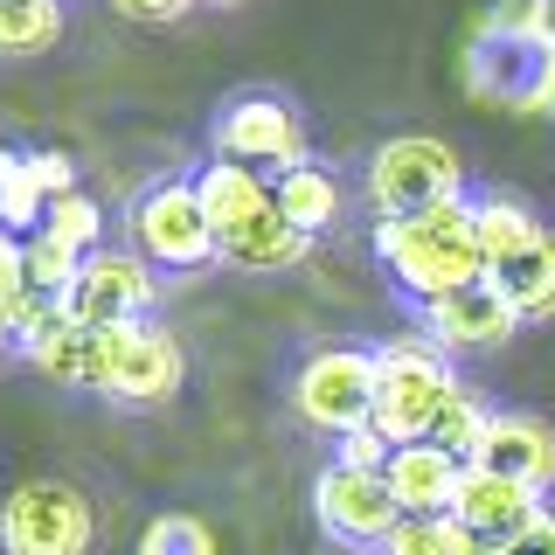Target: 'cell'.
<instances>
[{
    "instance_id": "83f0119b",
    "label": "cell",
    "mask_w": 555,
    "mask_h": 555,
    "mask_svg": "<svg viewBox=\"0 0 555 555\" xmlns=\"http://www.w3.org/2000/svg\"><path fill=\"white\" fill-rule=\"evenodd\" d=\"M28 167H35V181L49 188V202L77 195V167H69V153H56V146H35V153H28Z\"/></svg>"
},
{
    "instance_id": "9c48e42d",
    "label": "cell",
    "mask_w": 555,
    "mask_h": 555,
    "mask_svg": "<svg viewBox=\"0 0 555 555\" xmlns=\"http://www.w3.org/2000/svg\"><path fill=\"white\" fill-rule=\"evenodd\" d=\"M216 153H222V160L257 167V173H264V167L292 173V167L312 160L299 112H292L285 98H271V91H250V98H230V104H222V118H216Z\"/></svg>"
},
{
    "instance_id": "1f68e13d",
    "label": "cell",
    "mask_w": 555,
    "mask_h": 555,
    "mask_svg": "<svg viewBox=\"0 0 555 555\" xmlns=\"http://www.w3.org/2000/svg\"><path fill=\"white\" fill-rule=\"evenodd\" d=\"M534 8H542V22H534V35H542V42L555 49V0H534Z\"/></svg>"
},
{
    "instance_id": "2e32d148",
    "label": "cell",
    "mask_w": 555,
    "mask_h": 555,
    "mask_svg": "<svg viewBox=\"0 0 555 555\" xmlns=\"http://www.w3.org/2000/svg\"><path fill=\"white\" fill-rule=\"evenodd\" d=\"M195 195L208 208V222H216V236H236L243 222H257L278 202L271 195V173H257V167H243V160H222V153L208 167H195Z\"/></svg>"
},
{
    "instance_id": "9a60e30c",
    "label": "cell",
    "mask_w": 555,
    "mask_h": 555,
    "mask_svg": "<svg viewBox=\"0 0 555 555\" xmlns=\"http://www.w3.org/2000/svg\"><path fill=\"white\" fill-rule=\"evenodd\" d=\"M389 493L403 514H451V500H459V479H465V459H451L444 444H396L389 459Z\"/></svg>"
},
{
    "instance_id": "3957f363",
    "label": "cell",
    "mask_w": 555,
    "mask_h": 555,
    "mask_svg": "<svg viewBox=\"0 0 555 555\" xmlns=\"http://www.w3.org/2000/svg\"><path fill=\"white\" fill-rule=\"evenodd\" d=\"M188 382V354L167 326H83V389L112 403H167Z\"/></svg>"
},
{
    "instance_id": "f546056e",
    "label": "cell",
    "mask_w": 555,
    "mask_h": 555,
    "mask_svg": "<svg viewBox=\"0 0 555 555\" xmlns=\"http://www.w3.org/2000/svg\"><path fill=\"white\" fill-rule=\"evenodd\" d=\"M22 243H28V236L0 230V299H14V292L28 285V271H22Z\"/></svg>"
},
{
    "instance_id": "603a6c76",
    "label": "cell",
    "mask_w": 555,
    "mask_h": 555,
    "mask_svg": "<svg viewBox=\"0 0 555 555\" xmlns=\"http://www.w3.org/2000/svg\"><path fill=\"white\" fill-rule=\"evenodd\" d=\"M473 528L459 514H403V528L382 542V555H465Z\"/></svg>"
},
{
    "instance_id": "5bb4252c",
    "label": "cell",
    "mask_w": 555,
    "mask_h": 555,
    "mask_svg": "<svg viewBox=\"0 0 555 555\" xmlns=\"http://www.w3.org/2000/svg\"><path fill=\"white\" fill-rule=\"evenodd\" d=\"M473 465H486V473H500V479H520V486H534V493H548V486H555V430L534 410H493V424H486Z\"/></svg>"
},
{
    "instance_id": "f1b7e54d",
    "label": "cell",
    "mask_w": 555,
    "mask_h": 555,
    "mask_svg": "<svg viewBox=\"0 0 555 555\" xmlns=\"http://www.w3.org/2000/svg\"><path fill=\"white\" fill-rule=\"evenodd\" d=\"M188 8H195V0H112V14H126V22H146V28L181 22Z\"/></svg>"
},
{
    "instance_id": "d590c367",
    "label": "cell",
    "mask_w": 555,
    "mask_h": 555,
    "mask_svg": "<svg viewBox=\"0 0 555 555\" xmlns=\"http://www.w3.org/2000/svg\"><path fill=\"white\" fill-rule=\"evenodd\" d=\"M548 112H555V91H548Z\"/></svg>"
},
{
    "instance_id": "4fadbf2b",
    "label": "cell",
    "mask_w": 555,
    "mask_h": 555,
    "mask_svg": "<svg viewBox=\"0 0 555 555\" xmlns=\"http://www.w3.org/2000/svg\"><path fill=\"white\" fill-rule=\"evenodd\" d=\"M451 514L473 534H486V542H514V534H528L534 520L548 514V493H534V486H520V479H500V473H486V465H465Z\"/></svg>"
},
{
    "instance_id": "8fae6325",
    "label": "cell",
    "mask_w": 555,
    "mask_h": 555,
    "mask_svg": "<svg viewBox=\"0 0 555 555\" xmlns=\"http://www.w3.org/2000/svg\"><path fill=\"white\" fill-rule=\"evenodd\" d=\"M465 77H473L479 98H500L514 112H548L555 91V49L548 42H520V35H493L486 28L465 56Z\"/></svg>"
},
{
    "instance_id": "277c9868",
    "label": "cell",
    "mask_w": 555,
    "mask_h": 555,
    "mask_svg": "<svg viewBox=\"0 0 555 555\" xmlns=\"http://www.w3.org/2000/svg\"><path fill=\"white\" fill-rule=\"evenodd\" d=\"M126 236L153 271H202L222 257V236L195 195V173H167V181L139 188L126 208Z\"/></svg>"
},
{
    "instance_id": "7c38bea8",
    "label": "cell",
    "mask_w": 555,
    "mask_h": 555,
    "mask_svg": "<svg viewBox=\"0 0 555 555\" xmlns=\"http://www.w3.org/2000/svg\"><path fill=\"white\" fill-rule=\"evenodd\" d=\"M424 312V334L444 347V354H493V347H507L520 334V312L507 306V292L493 285V278H479V285L465 292H444V299L416 306Z\"/></svg>"
},
{
    "instance_id": "5b68a950",
    "label": "cell",
    "mask_w": 555,
    "mask_h": 555,
    "mask_svg": "<svg viewBox=\"0 0 555 555\" xmlns=\"http://www.w3.org/2000/svg\"><path fill=\"white\" fill-rule=\"evenodd\" d=\"M361 188H369L375 222H389V216H424V208H438V202H465V167H459V153H451L444 139H430V132H396V139H382V146L369 153Z\"/></svg>"
},
{
    "instance_id": "4dcf8cb0",
    "label": "cell",
    "mask_w": 555,
    "mask_h": 555,
    "mask_svg": "<svg viewBox=\"0 0 555 555\" xmlns=\"http://www.w3.org/2000/svg\"><path fill=\"white\" fill-rule=\"evenodd\" d=\"M500 555H555V507L534 520L528 534H514V542H500Z\"/></svg>"
},
{
    "instance_id": "ac0fdd59",
    "label": "cell",
    "mask_w": 555,
    "mask_h": 555,
    "mask_svg": "<svg viewBox=\"0 0 555 555\" xmlns=\"http://www.w3.org/2000/svg\"><path fill=\"white\" fill-rule=\"evenodd\" d=\"M306 250H312V236L299 230V222L278 216V202L257 222H243L236 236H222V264H236V271H292Z\"/></svg>"
},
{
    "instance_id": "4316f807",
    "label": "cell",
    "mask_w": 555,
    "mask_h": 555,
    "mask_svg": "<svg viewBox=\"0 0 555 555\" xmlns=\"http://www.w3.org/2000/svg\"><path fill=\"white\" fill-rule=\"evenodd\" d=\"M389 459H396V444L382 438L375 424H361V430H347V438H334V465H347V473H389Z\"/></svg>"
},
{
    "instance_id": "6da1fadb",
    "label": "cell",
    "mask_w": 555,
    "mask_h": 555,
    "mask_svg": "<svg viewBox=\"0 0 555 555\" xmlns=\"http://www.w3.org/2000/svg\"><path fill=\"white\" fill-rule=\"evenodd\" d=\"M375 257L389 264V278L410 292L416 306L479 285V278H486V250H479L473 195H465V202H438V208H424V216L375 222Z\"/></svg>"
},
{
    "instance_id": "836d02e7",
    "label": "cell",
    "mask_w": 555,
    "mask_h": 555,
    "mask_svg": "<svg viewBox=\"0 0 555 555\" xmlns=\"http://www.w3.org/2000/svg\"><path fill=\"white\" fill-rule=\"evenodd\" d=\"M8 354H22V347H14V326H8V312H0V361Z\"/></svg>"
},
{
    "instance_id": "d6986e66",
    "label": "cell",
    "mask_w": 555,
    "mask_h": 555,
    "mask_svg": "<svg viewBox=\"0 0 555 555\" xmlns=\"http://www.w3.org/2000/svg\"><path fill=\"white\" fill-rule=\"evenodd\" d=\"M486 278L507 292V306L520 312V326H548L555 320V230H542L534 250H520L514 264H500Z\"/></svg>"
},
{
    "instance_id": "30bf717a",
    "label": "cell",
    "mask_w": 555,
    "mask_h": 555,
    "mask_svg": "<svg viewBox=\"0 0 555 555\" xmlns=\"http://www.w3.org/2000/svg\"><path fill=\"white\" fill-rule=\"evenodd\" d=\"M312 514H320V528L334 534L347 548H375L389 542L396 528H403V507H396L389 479L382 473H347V465H326L320 479H312Z\"/></svg>"
},
{
    "instance_id": "cb8c5ba5",
    "label": "cell",
    "mask_w": 555,
    "mask_h": 555,
    "mask_svg": "<svg viewBox=\"0 0 555 555\" xmlns=\"http://www.w3.org/2000/svg\"><path fill=\"white\" fill-rule=\"evenodd\" d=\"M22 271H28V285H35V292L63 299V292L77 285V271H83V250H69V243H56L49 230H35V236L22 243Z\"/></svg>"
},
{
    "instance_id": "ffe728a7",
    "label": "cell",
    "mask_w": 555,
    "mask_h": 555,
    "mask_svg": "<svg viewBox=\"0 0 555 555\" xmlns=\"http://www.w3.org/2000/svg\"><path fill=\"white\" fill-rule=\"evenodd\" d=\"M271 195H278V216L285 222H299L306 236H320V230H334L340 222V208H347V195H340V181L326 167H292V173H271Z\"/></svg>"
},
{
    "instance_id": "484cf974",
    "label": "cell",
    "mask_w": 555,
    "mask_h": 555,
    "mask_svg": "<svg viewBox=\"0 0 555 555\" xmlns=\"http://www.w3.org/2000/svg\"><path fill=\"white\" fill-rule=\"evenodd\" d=\"M139 555H216V542H208V528L195 514H160L139 534Z\"/></svg>"
},
{
    "instance_id": "7402d4cb",
    "label": "cell",
    "mask_w": 555,
    "mask_h": 555,
    "mask_svg": "<svg viewBox=\"0 0 555 555\" xmlns=\"http://www.w3.org/2000/svg\"><path fill=\"white\" fill-rule=\"evenodd\" d=\"M486 424H493V403H486L473 382H459V389H451V403H444V416H438V430H430V444H444L451 459L473 465V459H479Z\"/></svg>"
},
{
    "instance_id": "e575fe53",
    "label": "cell",
    "mask_w": 555,
    "mask_h": 555,
    "mask_svg": "<svg viewBox=\"0 0 555 555\" xmlns=\"http://www.w3.org/2000/svg\"><path fill=\"white\" fill-rule=\"evenodd\" d=\"M195 8H236V0H195Z\"/></svg>"
},
{
    "instance_id": "d4e9b609",
    "label": "cell",
    "mask_w": 555,
    "mask_h": 555,
    "mask_svg": "<svg viewBox=\"0 0 555 555\" xmlns=\"http://www.w3.org/2000/svg\"><path fill=\"white\" fill-rule=\"evenodd\" d=\"M42 230L56 236V243H69V250H83V257H91V250H104V208H98V202L77 188V195L49 202V222H42Z\"/></svg>"
},
{
    "instance_id": "7a4b0ae2",
    "label": "cell",
    "mask_w": 555,
    "mask_h": 555,
    "mask_svg": "<svg viewBox=\"0 0 555 555\" xmlns=\"http://www.w3.org/2000/svg\"><path fill=\"white\" fill-rule=\"evenodd\" d=\"M459 389V369L430 334H403L375 347V430L389 444H424Z\"/></svg>"
},
{
    "instance_id": "52a82bcc",
    "label": "cell",
    "mask_w": 555,
    "mask_h": 555,
    "mask_svg": "<svg viewBox=\"0 0 555 555\" xmlns=\"http://www.w3.org/2000/svg\"><path fill=\"white\" fill-rule=\"evenodd\" d=\"M98 514L69 479H22L0 500V548L8 555H91Z\"/></svg>"
},
{
    "instance_id": "8992f818",
    "label": "cell",
    "mask_w": 555,
    "mask_h": 555,
    "mask_svg": "<svg viewBox=\"0 0 555 555\" xmlns=\"http://www.w3.org/2000/svg\"><path fill=\"white\" fill-rule=\"evenodd\" d=\"M292 416L320 438H347V430L375 424V347H312L292 369Z\"/></svg>"
},
{
    "instance_id": "d6a6232c",
    "label": "cell",
    "mask_w": 555,
    "mask_h": 555,
    "mask_svg": "<svg viewBox=\"0 0 555 555\" xmlns=\"http://www.w3.org/2000/svg\"><path fill=\"white\" fill-rule=\"evenodd\" d=\"M14 167H22V153H14V146H0V188L14 181Z\"/></svg>"
},
{
    "instance_id": "ba28073f",
    "label": "cell",
    "mask_w": 555,
    "mask_h": 555,
    "mask_svg": "<svg viewBox=\"0 0 555 555\" xmlns=\"http://www.w3.org/2000/svg\"><path fill=\"white\" fill-rule=\"evenodd\" d=\"M153 299H160V271H153L139 250L104 243V250L83 257L77 285L63 292V320L69 326H132V320L153 312Z\"/></svg>"
},
{
    "instance_id": "44dd1931",
    "label": "cell",
    "mask_w": 555,
    "mask_h": 555,
    "mask_svg": "<svg viewBox=\"0 0 555 555\" xmlns=\"http://www.w3.org/2000/svg\"><path fill=\"white\" fill-rule=\"evenodd\" d=\"M63 35V0H0V56H42Z\"/></svg>"
},
{
    "instance_id": "e0dca14e",
    "label": "cell",
    "mask_w": 555,
    "mask_h": 555,
    "mask_svg": "<svg viewBox=\"0 0 555 555\" xmlns=\"http://www.w3.org/2000/svg\"><path fill=\"white\" fill-rule=\"evenodd\" d=\"M473 222H479V250H486V271L514 264L520 250H534L542 243L548 222L534 216L520 195H500V188H486V195H473Z\"/></svg>"
}]
</instances>
